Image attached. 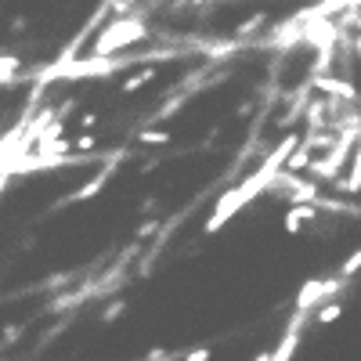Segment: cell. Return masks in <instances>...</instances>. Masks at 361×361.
Listing matches in <instances>:
<instances>
[{
    "label": "cell",
    "instance_id": "cell-1",
    "mask_svg": "<svg viewBox=\"0 0 361 361\" xmlns=\"http://www.w3.org/2000/svg\"><path fill=\"white\" fill-rule=\"evenodd\" d=\"M148 40V25L141 15H119L116 22H109L102 33L94 37V44H90V54H98V58H109V54H119L123 47L130 44H141Z\"/></svg>",
    "mask_w": 361,
    "mask_h": 361
},
{
    "label": "cell",
    "instance_id": "cell-2",
    "mask_svg": "<svg viewBox=\"0 0 361 361\" xmlns=\"http://www.w3.org/2000/svg\"><path fill=\"white\" fill-rule=\"evenodd\" d=\"M322 214H318V206H311V202H293L289 206V214H286V221H282V228L289 231V235H300L307 224H314Z\"/></svg>",
    "mask_w": 361,
    "mask_h": 361
},
{
    "label": "cell",
    "instance_id": "cell-3",
    "mask_svg": "<svg viewBox=\"0 0 361 361\" xmlns=\"http://www.w3.org/2000/svg\"><path fill=\"white\" fill-rule=\"evenodd\" d=\"M116 163H119V159H109V166H105L102 173H94V177H90V180H87V185H83L80 192H73V195H69L66 202H87V199H94V195H98V192H102V188L109 185V177H112V170H116Z\"/></svg>",
    "mask_w": 361,
    "mask_h": 361
},
{
    "label": "cell",
    "instance_id": "cell-4",
    "mask_svg": "<svg viewBox=\"0 0 361 361\" xmlns=\"http://www.w3.org/2000/svg\"><path fill=\"white\" fill-rule=\"evenodd\" d=\"M156 73H159V69H156L152 62H148V66H141V69H137L134 76H127V80H123V87H119V90H123V94H137L141 87H148V83L156 80Z\"/></svg>",
    "mask_w": 361,
    "mask_h": 361
},
{
    "label": "cell",
    "instance_id": "cell-5",
    "mask_svg": "<svg viewBox=\"0 0 361 361\" xmlns=\"http://www.w3.org/2000/svg\"><path fill=\"white\" fill-rule=\"evenodd\" d=\"M340 314H343V304H340V300H322V304H318V314H314V325H333V322H340Z\"/></svg>",
    "mask_w": 361,
    "mask_h": 361
},
{
    "label": "cell",
    "instance_id": "cell-6",
    "mask_svg": "<svg viewBox=\"0 0 361 361\" xmlns=\"http://www.w3.org/2000/svg\"><path fill=\"white\" fill-rule=\"evenodd\" d=\"M18 69H22L18 58H15V54H4V58H0V83H15Z\"/></svg>",
    "mask_w": 361,
    "mask_h": 361
},
{
    "label": "cell",
    "instance_id": "cell-7",
    "mask_svg": "<svg viewBox=\"0 0 361 361\" xmlns=\"http://www.w3.org/2000/svg\"><path fill=\"white\" fill-rule=\"evenodd\" d=\"M357 271H361V246H357V250H354L343 264H340V279H343V282H350V279L357 275Z\"/></svg>",
    "mask_w": 361,
    "mask_h": 361
},
{
    "label": "cell",
    "instance_id": "cell-8",
    "mask_svg": "<svg viewBox=\"0 0 361 361\" xmlns=\"http://www.w3.org/2000/svg\"><path fill=\"white\" fill-rule=\"evenodd\" d=\"M134 141H137V145H170L173 134H170V130H141Z\"/></svg>",
    "mask_w": 361,
    "mask_h": 361
},
{
    "label": "cell",
    "instance_id": "cell-9",
    "mask_svg": "<svg viewBox=\"0 0 361 361\" xmlns=\"http://www.w3.org/2000/svg\"><path fill=\"white\" fill-rule=\"evenodd\" d=\"M209 357H214V350H209V347H195V350L180 354V361H209Z\"/></svg>",
    "mask_w": 361,
    "mask_h": 361
},
{
    "label": "cell",
    "instance_id": "cell-10",
    "mask_svg": "<svg viewBox=\"0 0 361 361\" xmlns=\"http://www.w3.org/2000/svg\"><path fill=\"white\" fill-rule=\"evenodd\" d=\"M127 311V304H123V300H112V304H109V311L102 314V322H116L119 314H123Z\"/></svg>",
    "mask_w": 361,
    "mask_h": 361
},
{
    "label": "cell",
    "instance_id": "cell-11",
    "mask_svg": "<svg viewBox=\"0 0 361 361\" xmlns=\"http://www.w3.org/2000/svg\"><path fill=\"white\" fill-rule=\"evenodd\" d=\"M173 357H177L173 350H152V354H148L145 361H173Z\"/></svg>",
    "mask_w": 361,
    "mask_h": 361
},
{
    "label": "cell",
    "instance_id": "cell-12",
    "mask_svg": "<svg viewBox=\"0 0 361 361\" xmlns=\"http://www.w3.org/2000/svg\"><path fill=\"white\" fill-rule=\"evenodd\" d=\"M354 54H357V58H361V33H357V37H354Z\"/></svg>",
    "mask_w": 361,
    "mask_h": 361
},
{
    "label": "cell",
    "instance_id": "cell-13",
    "mask_svg": "<svg viewBox=\"0 0 361 361\" xmlns=\"http://www.w3.org/2000/svg\"><path fill=\"white\" fill-rule=\"evenodd\" d=\"M350 22L357 25V33H361V11H357V15H350Z\"/></svg>",
    "mask_w": 361,
    "mask_h": 361
}]
</instances>
